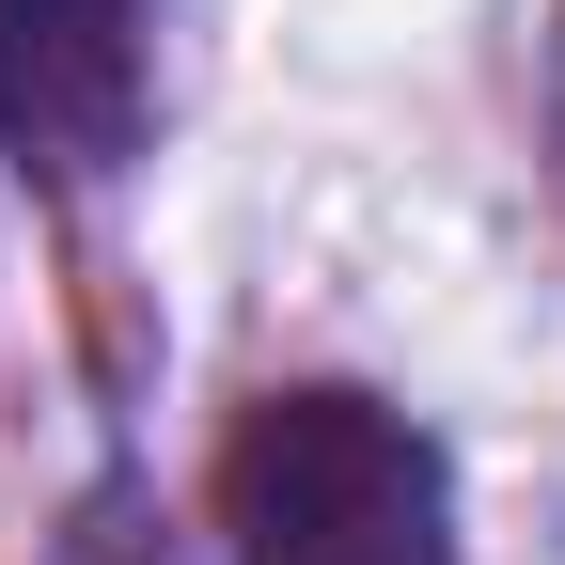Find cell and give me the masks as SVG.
Segmentation results:
<instances>
[{"mask_svg": "<svg viewBox=\"0 0 565 565\" xmlns=\"http://www.w3.org/2000/svg\"><path fill=\"white\" fill-rule=\"evenodd\" d=\"M236 565H456V456L362 377H282L221 440Z\"/></svg>", "mask_w": 565, "mask_h": 565, "instance_id": "cell-1", "label": "cell"}, {"mask_svg": "<svg viewBox=\"0 0 565 565\" xmlns=\"http://www.w3.org/2000/svg\"><path fill=\"white\" fill-rule=\"evenodd\" d=\"M158 32L141 0H0V158L17 173H95L141 141Z\"/></svg>", "mask_w": 565, "mask_h": 565, "instance_id": "cell-2", "label": "cell"}, {"mask_svg": "<svg viewBox=\"0 0 565 565\" xmlns=\"http://www.w3.org/2000/svg\"><path fill=\"white\" fill-rule=\"evenodd\" d=\"M63 565H173V550H158V519H141L126 487H95V503H79V534H63Z\"/></svg>", "mask_w": 565, "mask_h": 565, "instance_id": "cell-3", "label": "cell"}]
</instances>
